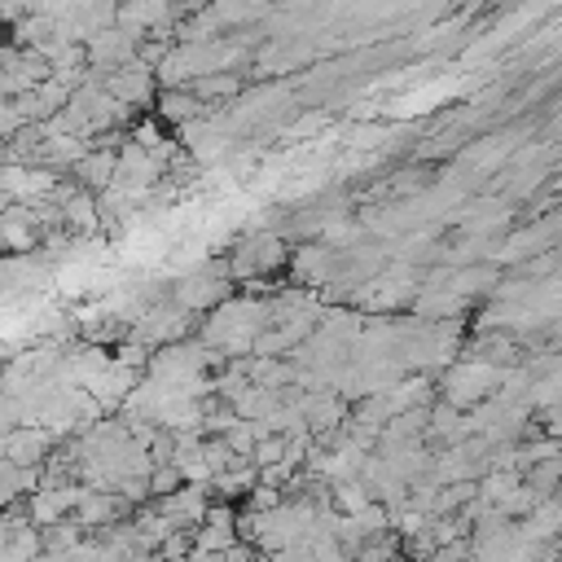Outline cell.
I'll return each instance as SVG.
<instances>
[{
	"label": "cell",
	"instance_id": "cell-1",
	"mask_svg": "<svg viewBox=\"0 0 562 562\" xmlns=\"http://www.w3.org/2000/svg\"><path fill=\"white\" fill-rule=\"evenodd\" d=\"M101 92H105L110 101H119L123 110H127V105H145V101L154 97V70L140 66V61H127V66H119V70H110V75L101 79Z\"/></svg>",
	"mask_w": 562,
	"mask_h": 562
},
{
	"label": "cell",
	"instance_id": "cell-2",
	"mask_svg": "<svg viewBox=\"0 0 562 562\" xmlns=\"http://www.w3.org/2000/svg\"><path fill=\"white\" fill-rule=\"evenodd\" d=\"M281 259H285V241L272 237V233H255V237H246V241L237 246L228 272H233V277H263V272H272Z\"/></svg>",
	"mask_w": 562,
	"mask_h": 562
},
{
	"label": "cell",
	"instance_id": "cell-3",
	"mask_svg": "<svg viewBox=\"0 0 562 562\" xmlns=\"http://www.w3.org/2000/svg\"><path fill=\"white\" fill-rule=\"evenodd\" d=\"M228 272L224 268H202V272H189L184 281H176V303L180 312H198V307H211V303H224L228 299Z\"/></svg>",
	"mask_w": 562,
	"mask_h": 562
},
{
	"label": "cell",
	"instance_id": "cell-4",
	"mask_svg": "<svg viewBox=\"0 0 562 562\" xmlns=\"http://www.w3.org/2000/svg\"><path fill=\"white\" fill-rule=\"evenodd\" d=\"M79 496H83L79 483H44V487H35V496L26 501V518H31L35 527H53V522H61V514H70V509L79 505Z\"/></svg>",
	"mask_w": 562,
	"mask_h": 562
},
{
	"label": "cell",
	"instance_id": "cell-5",
	"mask_svg": "<svg viewBox=\"0 0 562 562\" xmlns=\"http://www.w3.org/2000/svg\"><path fill=\"white\" fill-rule=\"evenodd\" d=\"M48 448H53V435L40 430V426H18V430L4 435V461L18 465V470H40Z\"/></svg>",
	"mask_w": 562,
	"mask_h": 562
},
{
	"label": "cell",
	"instance_id": "cell-6",
	"mask_svg": "<svg viewBox=\"0 0 562 562\" xmlns=\"http://www.w3.org/2000/svg\"><path fill=\"white\" fill-rule=\"evenodd\" d=\"M119 514H123V501L114 492H101V487H83V496L75 505L79 527H101V522H114Z\"/></svg>",
	"mask_w": 562,
	"mask_h": 562
},
{
	"label": "cell",
	"instance_id": "cell-7",
	"mask_svg": "<svg viewBox=\"0 0 562 562\" xmlns=\"http://www.w3.org/2000/svg\"><path fill=\"white\" fill-rule=\"evenodd\" d=\"M206 110L211 105H202L189 88H162V97H158V114L171 119V123H180V127H189L193 119H206Z\"/></svg>",
	"mask_w": 562,
	"mask_h": 562
},
{
	"label": "cell",
	"instance_id": "cell-8",
	"mask_svg": "<svg viewBox=\"0 0 562 562\" xmlns=\"http://www.w3.org/2000/svg\"><path fill=\"white\" fill-rule=\"evenodd\" d=\"M75 176H79L88 189H110V180H114V154L88 149V154L75 162Z\"/></svg>",
	"mask_w": 562,
	"mask_h": 562
},
{
	"label": "cell",
	"instance_id": "cell-9",
	"mask_svg": "<svg viewBox=\"0 0 562 562\" xmlns=\"http://www.w3.org/2000/svg\"><path fill=\"white\" fill-rule=\"evenodd\" d=\"M31 487H40V470H18V465L0 461V509L13 505V496L31 492Z\"/></svg>",
	"mask_w": 562,
	"mask_h": 562
},
{
	"label": "cell",
	"instance_id": "cell-10",
	"mask_svg": "<svg viewBox=\"0 0 562 562\" xmlns=\"http://www.w3.org/2000/svg\"><path fill=\"white\" fill-rule=\"evenodd\" d=\"M237 88H241V79H237L233 70H224V75H206V79H193V83H189V92H193L202 105H206L211 97H233Z\"/></svg>",
	"mask_w": 562,
	"mask_h": 562
},
{
	"label": "cell",
	"instance_id": "cell-11",
	"mask_svg": "<svg viewBox=\"0 0 562 562\" xmlns=\"http://www.w3.org/2000/svg\"><path fill=\"white\" fill-rule=\"evenodd\" d=\"M334 505L342 509V518H351V514H360L373 501H369V492H364L360 479H342V483H334Z\"/></svg>",
	"mask_w": 562,
	"mask_h": 562
},
{
	"label": "cell",
	"instance_id": "cell-12",
	"mask_svg": "<svg viewBox=\"0 0 562 562\" xmlns=\"http://www.w3.org/2000/svg\"><path fill=\"white\" fill-rule=\"evenodd\" d=\"M149 492H158V496H171L176 487H180V474H176V465H158V470H149Z\"/></svg>",
	"mask_w": 562,
	"mask_h": 562
}]
</instances>
